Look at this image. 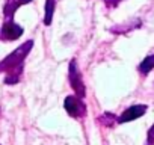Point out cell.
I'll use <instances>...</instances> for the list:
<instances>
[{
  "instance_id": "cell-1",
  "label": "cell",
  "mask_w": 154,
  "mask_h": 145,
  "mask_svg": "<svg viewBox=\"0 0 154 145\" xmlns=\"http://www.w3.org/2000/svg\"><path fill=\"white\" fill-rule=\"evenodd\" d=\"M33 48V41L29 39L20 47H17L12 53H9L2 62H0V74L5 72V83L17 85L21 79L24 69V59Z\"/></svg>"
},
{
  "instance_id": "cell-10",
  "label": "cell",
  "mask_w": 154,
  "mask_h": 145,
  "mask_svg": "<svg viewBox=\"0 0 154 145\" xmlns=\"http://www.w3.org/2000/svg\"><path fill=\"white\" fill-rule=\"evenodd\" d=\"M118 122V116L112 112H104L100 118H98V124L104 125V127H112Z\"/></svg>"
},
{
  "instance_id": "cell-7",
  "label": "cell",
  "mask_w": 154,
  "mask_h": 145,
  "mask_svg": "<svg viewBox=\"0 0 154 145\" xmlns=\"http://www.w3.org/2000/svg\"><path fill=\"white\" fill-rule=\"evenodd\" d=\"M30 2H32V0H6V3H5V6H3L5 20H12L15 11H17L20 6L27 5V3H30Z\"/></svg>"
},
{
  "instance_id": "cell-8",
  "label": "cell",
  "mask_w": 154,
  "mask_h": 145,
  "mask_svg": "<svg viewBox=\"0 0 154 145\" xmlns=\"http://www.w3.org/2000/svg\"><path fill=\"white\" fill-rule=\"evenodd\" d=\"M54 8H56V0H45V6H44V24L50 26L53 21L54 15Z\"/></svg>"
},
{
  "instance_id": "cell-12",
  "label": "cell",
  "mask_w": 154,
  "mask_h": 145,
  "mask_svg": "<svg viewBox=\"0 0 154 145\" xmlns=\"http://www.w3.org/2000/svg\"><path fill=\"white\" fill-rule=\"evenodd\" d=\"M103 2L107 8H116L121 2H124V0H103Z\"/></svg>"
},
{
  "instance_id": "cell-6",
  "label": "cell",
  "mask_w": 154,
  "mask_h": 145,
  "mask_svg": "<svg viewBox=\"0 0 154 145\" xmlns=\"http://www.w3.org/2000/svg\"><path fill=\"white\" fill-rule=\"evenodd\" d=\"M142 26V21L139 18H133V20H128L125 23H121V24H116V26H112L109 30L112 33H118V35H124V33H128L130 30H134L137 27Z\"/></svg>"
},
{
  "instance_id": "cell-4",
  "label": "cell",
  "mask_w": 154,
  "mask_h": 145,
  "mask_svg": "<svg viewBox=\"0 0 154 145\" xmlns=\"http://www.w3.org/2000/svg\"><path fill=\"white\" fill-rule=\"evenodd\" d=\"M23 27L14 20H5L2 29H0V41H15L23 35Z\"/></svg>"
},
{
  "instance_id": "cell-5",
  "label": "cell",
  "mask_w": 154,
  "mask_h": 145,
  "mask_svg": "<svg viewBox=\"0 0 154 145\" xmlns=\"http://www.w3.org/2000/svg\"><path fill=\"white\" fill-rule=\"evenodd\" d=\"M146 106L145 104H136V106H130V107H127L122 113H121V116L118 118V122L119 124H124V122H130V121H134V119H137V118H140L145 112H146Z\"/></svg>"
},
{
  "instance_id": "cell-3",
  "label": "cell",
  "mask_w": 154,
  "mask_h": 145,
  "mask_svg": "<svg viewBox=\"0 0 154 145\" xmlns=\"http://www.w3.org/2000/svg\"><path fill=\"white\" fill-rule=\"evenodd\" d=\"M63 107L66 113L72 118L86 116V104L83 103V98H79L77 95H68L63 101Z\"/></svg>"
},
{
  "instance_id": "cell-11",
  "label": "cell",
  "mask_w": 154,
  "mask_h": 145,
  "mask_svg": "<svg viewBox=\"0 0 154 145\" xmlns=\"http://www.w3.org/2000/svg\"><path fill=\"white\" fill-rule=\"evenodd\" d=\"M146 142H148V145H154V124H152V125H151V128L148 130Z\"/></svg>"
},
{
  "instance_id": "cell-9",
  "label": "cell",
  "mask_w": 154,
  "mask_h": 145,
  "mask_svg": "<svg viewBox=\"0 0 154 145\" xmlns=\"http://www.w3.org/2000/svg\"><path fill=\"white\" fill-rule=\"evenodd\" d=\"M154 68V54H149V56H146L140 63H139V66H137V69H139V72L140 74H143V76H146L148 72L151 71Z\"/></svg>"
},
{
  "instance_id": "cell-2",
  "label": "cell",
  "mask_w": 154,
  "mask_h": 145,
  "mask_svg": "<svg viewBox=\"0 0 154 145\" xmlns=\"http://www.w3.org/2000/svg\"><path fill=\"white\" fill-rule=\"evenodd\" d=\"M68 79H69V85H71L72 91L75 92V95L79 97V98H83L86 95V88H85L82 72L79 69V65H77V60L75 59H72L69 62V66H68Z\"/></svg>"
}]
</instances>
